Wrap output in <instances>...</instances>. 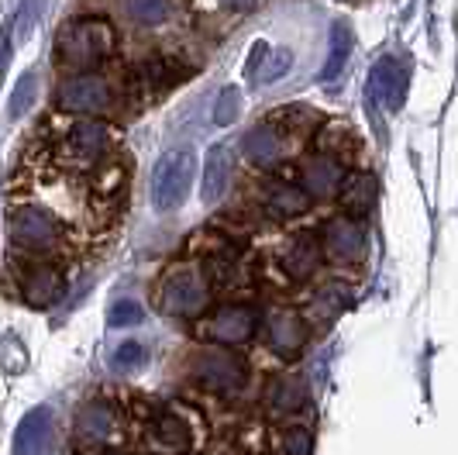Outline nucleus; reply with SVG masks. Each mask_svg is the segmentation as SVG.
<instances>
[{"label": "nucleus", "instance_id": "0eeeda50", "mask_svg": "<svg viewBox=\"0 0 458 455\" xmlns=\"http://www.w3.org/2000/svg\"><path fill=\"white\" fill-rule=\"evenodd\" d=\"M259 321H262V314L252 304H221L200 321V335L207 339V345L234 348V345H245L255 339Z\"/></svg>", "mask_w": 458, "mask_h": 455}, {"label": "nucleus", "instance_id": "20e7f679", "mask_svg": "<svg viewBox=\"0 0 458 455\" xmlns=\"http://www.w3.org/2000/svg\"><path fill=\"white\" fill-rule=\"evenodd\" d=\"M193 176H197V156H193V149L180 145V149L162 152L159 159H156V166H152V183H148L152 207L159 214H169V210L183 207L186 193L193 186Z\"/></svg>", "mask_w": 458, "mask_h": 455}, {"label": "nucleus", "instance_id": "f257e3e1", "mask_svg": "<svg viewBox=\"0 0 458 455\" xmlns=\"http://www.w3.org/2000/svg\"><path fill=\"white\" fill-rule=\"evenodd\" d=\"M114 48L117 35L107 18H72L55 35V63L69 73H93Z\"/></svg>", "mask_w": 458, "mask_h": 455}, {"label": "nucleus", "instance_id": "c85d7f7f", "mask_svg": "<svg viewBox=\"0 0 458 455\" xmlns=\"http://www.w3.org/2000/svg\"><path fill=\"white\" fill-rule=\"evenodd\" d=\"M35 93H38V80H35V73H24L21 80H18V87H14V93H11V117L28 114V107L35 104Z\"/></svg>", "mask_w": 458, "mask_h": 455}, {"label": "nucleus", "instance_id": "b1692460", "mask_svg": "<svg viewBox=\"0 0 458 455\" xmlns=\"http://www.w3.org/2000/svg\"><path fill=\"white\" fill-rule=\"evenodd\" d=\"M348 300H352V287L342 283V279H327L321 290H318V296H314L310 311H314L318 321H331L348 307Z\"/></svg>", "mask_w": 458, "mask_h": 455}, {"label": "nucleus", "instance_id": "9b49d317", "mask_svg": "<svg viewBox=\"0 0 458 455\" xmlns=\"http://www.w3.org/2000/svg\"><path fill=\"white\" fill-rule=\"evenodd\" d=\"M141 449L148 455H186L193 449V428L176 410H152L141 432Z\"/></svg>", "mask_w": 458, "mask_h": 455}, {"label": "nucleus", "instance_id": "423d86ee", "mask_svg": "<svg viewBox=\"0 0 458 455\" xmlns=\"http://www.w3.org/2000/svg\"><path fill=\"white\" fill-rule=\"evenodd\" d=\"M11 242L31 255H48L63 245V225L46 207H18L7 221Z\"/></svg>", "mask_w": 458, "mask_h": 455}, {"label": "nucleus", "instance_id": "4468645a", "mask_svg": "<svg viewBox=\"0 0 458 455\" xmlns=\"http://www.w3.org/2000/svg\"><path fill=\"white\" fill-rule=\"evenodd\" d=\"M18 294L28 307H55L66 296V273L52 262H24L18 273Z\"/></svg>", "mask_w": 458, "mask_h": 455}, {"label": "nucleus", "instance_id": "9d476101", "mask_svg": "<svg viewBox=\"0 0 458 455\" xmlns=\"http://www.w3.org/2000/svg\"><path fill=\"white\" fill-rule=\"evenodd\" d=\"M111 152V128L100 117H80L66 128L63 156L80 169H97Z\"/></svg>", "mask_w": 458, "mask_h": 455}, {"label": "nucleus", "instance_id": "a211bd4d", "mask_svg": "<svg viewBox=\"0 0 458 455\" xmlns=\"http://www.w3.org/2000/svg\"><path fill=\"white\" fill-rule=\"evenodd\" d=\"M338 204H342V214L362 221L369 218L376 204H379V176L369 173V169H352L344 173V183L338 190Z\"/></svg>", "mask_w": 458, "mask_h": 455}, {"label": "nucleus", "instance_id": "412c9836", "mask_svg": "<svg viewBox=\"0 0 458 455\" xmlns=\"http://www.w3.org/2000/svg\"><path fill=\"white\" fill-rule=\"evenodd\" d=\"M228 183H231V159H228V149L225 145H214L207 152L204 162V201L214 204L228 193Z\"/></svg>", "mask_w": 458, "mask_h": 455}, {"label": "nucleus", "instance_id": "1a4fd4ad", "mask_svg": "<svg viewBox=\"0 0 458 455\" xmlns=\"http://www.w3.org/2000/svg\"><path fill=\"white\" fill-rule=\"evenodd\" d=\"M114 93L111 83L97 73H72L69 80L59 83L55 90V107L66 114H83V117H97L111 107Z\"/></svg>", "mask_w": 458, "mask_h": 455}, {"label": "nucleus", "instance_id": "393cba45", "mask_svg": "<svg viewBox=\"0 0 458 455\" xmlns=\"http://www.w3.org/2000/svg\"><path fill=\"white\" fill-rule=\"evenodd\" d=\"M124 18L138 28H159L173 14V0H121Z\"/></svg>", "mask_w": 458, "mask_h": 455}, {"label": "nucleus", "instance_id": "2eb2a0df", "mask_svg": "<svg viewBox=\"0 0 458 455\" xmlns=\"http://www.w3.org/2000/svg\"><path fill=\"white\" fill-rule=\"evenodd\" d=\"M262 408L273 421H290L297 417L300 410L310 408V387L307 380L297 376V373H283V376H273L266 383V393H262Z\"/></svg>", "mask_w": 458, "mask_h": 455}, {"label": "nucleus", "instance_id": "7ed1b4c3", "mask_svg": "<svg viewBox=\"0 0 458 455\" xmlns=\"http://www.w3.org/2000/svg\"><path fill=\"white\" fill-rule=\"evenodd\" d=\"M186 376L214 397H238L249 387V363L225 345H200L186 363Z\"/></svg>", "mask_w": 458, "mask_h": 455}, {"label": "nucleus", "instance_id": "f8f14e48", "mask_svg": "<svg viewBox=\"0 0 458 455\" xmlns=\"http://www.w3.org/2000/svg\"><path fill=\"white\" fill-rule=\"evenodd\" d=\"M321 249L338 266H362L369 255V238L362 221H355L348 214L327 218L321 228Z\"/></svg>", "mask_w": 458, "mask_h": 455}, {"label": "nucleus", "instance_id": "5701e85b", "mask_svg": "<svg viewBox=\"0 0 458 455\" xmlns=\"http://www.w3.org/2000/svg\"><path fill=\"white\" fill-rule=\"evenodd\" d=\"M318 152H324V156H331V159H338L344 166L359 152L355 128H348V124H324V128H318Z\"/></svg>", "mask_w": 458, "mask_h": 455}, {"label": "nucleus", "instance_id": "aec40b11", "mask_svg": "<svg viewBox=\"0 0 458 455\" xmlns=\"http://www.w3.org/2000/svg\"><path fill=\"white\" fill-rule=\"evenodd\" d=\"M352 46H355L352 28L344 21H335L331 39H327V59H324V66H321V83H331V80L342 76L344 66H348V56H352Z\"/></svg>", "mask_w": 458, "mask_h": 455}, {"label": "nucleus", "instance_id": "2f4dec72", "mask_svg": "<svg viewBox=\"0 0 458 455\" xmlns=\"http://www.w3.org/2000/svg\"><path fill=\"white\" fill-rule=\"evenodd\" d=\"M42 4H46V0H24L21 14H18V35H21V39L31 35V28H35L38 14H42Z\"/></svg>", "mask_w": 458, "mask_h": 455}, {"label": "nucleus", "instance_id": "c9c22d12", "mask_svg": "<svg viewBox=\"0 0 458 455\" xmlns=\"http://www.w3.org/2000/svg\"><path fill=\"white\" fill-rule=\"evenodd\" d=\"M93 455H124V452H111V449H107V452H93Z\"/></svg>", "mask_w": 458, "mask_h": 455}, {"label": "nucleus", "instance_id": "a878e982", "mask_svg": "<svg viewBox=\"0 0 458 455\" xmlns=\"http://www.w3.org/2000/svg\"><path fill=\"white\" fill-rule=\"evenodd\" d=\"M273 455H314V434L303 425H286L276 434Z\"/></svg>", "mask_w": 458, "mask_h": 455}, {"label": "nucleus", "instance_id": "c756f323", "mask_svg": "<svg viewBox=\"0 0 458 455\" xmlns=\"http://www.w3.org/2000/svg\"><path fill=\"white\" fill-rule=\"evenodd\" d=\"M145 311L138 300H114V307L107 311V328H131V324H141Z\"/></svg>", "mask_w": 458, "mask_h": 455}, {"label": "nucleus", "instance_id": "f3484780", "mask_svg": "<svg viewBox=\"0 0 458 455\" xmlns=\"http://www.w3.org/2000/svg\"><path fill=\"white\" fill-rule=\"evenodd\" d=\"M344 173L348 169L338 159H331L324 152H314V156H307V159L300 162V186L307 190L310 201H331L342 190Z\"/></svg>", "mask_w": 458, "mask_h": 455}, {"label": "nucleus", "instance_id": "ddd939ff", "mask_svg": "<svg viewBox=\"0 0 458 455\" xmlns=\"http://www.w3.org/2000/svg\"><path fill=\"white\" fill-rule=\"evenodd\" d=\"M293 142L297 138L286 135L273 117H266V121H259L255 128L245 132V138H242V156H245V162H252L255 169H276L279 162L293 152Z\"/></svg>", "mask_w": 458, "mask_h": 455}, {"label": "nucleus", "instance_id": "cd10ccee", "mask_svg": "<svg viewBox=\"0 0 458 455\" xmlns=\"http://www.w3.org/2000/svg\"><path fill=\"white\" fill-rule=\"evenodd\" d=\"M290 66H293L290 48H273L269 59H266V66L259 69V83H262V87H273V83H279V80L290 73Z\"/></svg>", "mask_w": 458, "mask_h": 455}, {"label": "nucleus", "instance_id": "dca6fc26", "mask_svg": "<svg viewBox=\"0 0 458 455\" xmlns=\"http://www.w3.org/2000/svg\"><path fill=\"white\" fill-rule=\"evenodd\" d=\"M321 262H324L321 235H314V231H297V235L283 245V252H279L283 273L290 276V279H297V283L314 279V276L321 273Z\"/></svg>", "mask_w": 458, "mask_h": 455}, {"label": "nucleus", "instance_id": "f704fd0d", "mask_svg": "<svg viewBox=\"0 0 458 455\" xmlns=\"http://www.w3.org/2000/svg\"><path fill=\"white\" fill-rule=\"evenodd\" d=\"M7 63H11V35L4 31V39H0V83H4V73H7Z\"/></svg>", "mask_w": 458, "mask_h": 455}, {"label": "nucleus", "instance_id": "4be33fe9", "mask_svg": "<svg viewBox=\"0 0 458 455\" xmlns=\"http://www.w3.org/2000/svg\"><path fill=\"white\" fill-rule=\"evenodd\" d=\"M48 425H52V414L48 408H35L24 414V421L18 425V432H14V455H35L42 449V442H46L48 434Z\"/></svg>", "mask_w": 458, "mask_h": 455}, {"label": "nucleus", "instance_id": "6e6552de", "mask_svg": "<svg viewBox=\"0 0 458 455\" xmlns=\"http://www.w3.org/2000/svg\"><path fill=\"white\" fill-rule=\"evenodd\" d=\"M259 328L266 335V348L283 363H293L310 341V324L293 307H269L259 321Z\"/></svg>", "mask_w": 458, "mask_h": 455}, {"label": "nucleus", "instance_id": "7c9ffc66", "mask_svg": "<svg viewBox=\"0 0 458 455\" xmlns=\"http://www.w3.org/2000/svg\"><path fill=\"white\" fill-rule=\"evenodd\" d=\"M141 363H145V348L138 341H121L114 348V356H111V369L114 373H131Z\"/></svg>", "mask_w": 458, "mask_h": 455}, {"label": "nucleus", "instance_id": "6ab92c4d", "mask_svg": "<svg viewBox=\"0 0 458 455\" xmlns=\"http://www.w3.org/2000/svg\"><path fill=\"white\" fill-rule=\"evenodd\" d=\"M262 204H266V210H269L273 218L290 221V218H303V214L314 207V201L307 197V190H303L300 183L269 176V180L262 183Z\"/></svg>", "mask_w": 458, "mask_h": 455}, {"label": "nucleus", "instance_id": "72a5a7b5", "mask_svg": "<svg viewBox=\"0 0 458 455\" xmlns=\"http://www.w3.org/2000/svg\"><path fill=\"white\" fill-rule=\"evenodd\" d=\"M225 11H231V14H249V11H255L259 7V0H217Z\"/></svg>", "mask_w": 458, "mask_h": 455}, {"label": "nucleus", "instance_id": "473e14b6", "mask_svg": "<svg viewBox=\"0 0 458 455\" xmlns=\"http://www.w3.org/2000/svg\"><path fill=\"white\" fill-rule=\"evenodd\" d=\"M4 365H7V369H21L24 365V352L18 348V341L14 339L4 341Z\"/></svg>", "mask_w": 458, "mask_h": 455}, {"label": "nucleus", "instance_id": "f03ea898", "mask_svg": "<svg viewBox=\"0 0 458 455\" xmlns=\"http://www.w3.org/2000/svg\"><path fill=\"white\" fill-rule=\"evenodd\" d=\"M152 296H156V307H159L165 318L193 321L210 307V283H207L200 266L176 262V266H169L162 273Z\"/></svg>", "mask_w": 458, "mask_h": 455}, {"label": "nucleus", "instance_id": "bb28decb", "mask_svg": "<svg viewBox=\"0 0 458 455\" xmlns=\"http://www.w3.org/2000/svg\"><path fill=\"white\" fill-rule=\"evenodd\" d=\"M238 114H242V90L238 87H225V90L217 93V104H214V124L228 128V124L238 121Z\"/></svg>", "mask_w": 458, "mask_h": 455}, {"label": "nucleus", "instance_id": "39448f33", "mask_svg": "<svg viewBox=\"0 0 458 455\" xmlns=\"http://www.w3.org/2000/svg\"><path fill=\"white\" fill-rule=\"evenodd\" d=\"M121 434V414L111 400L93 397L72 417V449L80 455L107 452V445Z\"/></svg>", "mask_w": 458, "mask_h": 455}]
</instances>
